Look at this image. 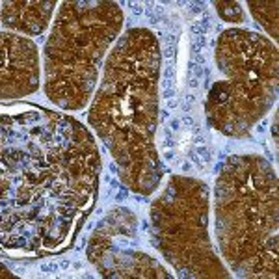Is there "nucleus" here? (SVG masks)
Here are the masks:
<instances>
[{
	"instance_id": "nucleus-1",
	"label": "nucleus",
	"mask_w": 279,
	"mask_h": 279,
	"mask_svg": "<svg viewBox=\"0 0 279 279\" xmlns=\"http://www.w3.org/2000/svg\"><path fill=\"white\" fill-rule=\"evenodd\" d=\"M210 99L212 101H216V103H223V101H227L229 99V86L223 82H218L212 86V90H210Z\"/></svg>"
}]
</instances>
